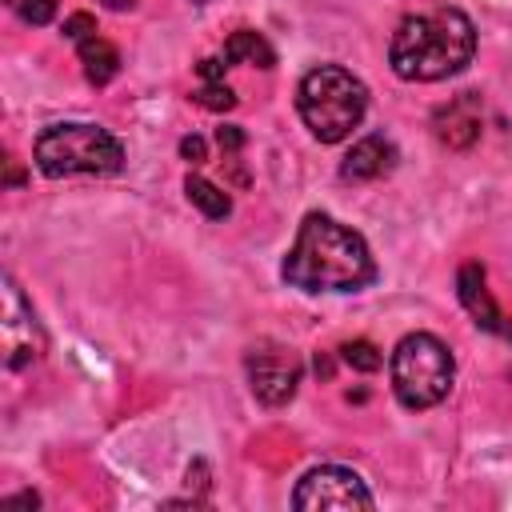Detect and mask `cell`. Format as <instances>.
<instances>
[{
    "label": "cell",
    "instance_id": "obj_4",
    "mask_svg": "<svg viewBox=\"0 0 512 512\" xmlns=\"http://www.w3.org/2000/svg\"><path fill=\"white\" fill-rule=\"evenodd\" d=\"M36 168L48 180L60 176H112L124 168V144L100 124H52L36 136Z\"/></svg>",
    "mask_w": 512,
    "mask_h": 512
},
{
    "label": "cell",
    "instance_id": "obj_14",
    "mask_svg": "<svg viewBox=\"0 0 512 512\" xmlns=\"http://www.w3.org/2000/svg\"><path fill=\"white\" fill-rule=\"evenodd\" d=\"M184 192H188L192 208H200L208 220H224V216L232 212L228 192H220V188H216L212 180H204V176H188V180H184Z\"/></svg>",
    "mask_w": 512,
    "mask_h": 512
},
{
    "label": "cell",
    "instance_id": "obj_11",
    "mask_svg": "<svg viewBox=\"0 0 512 512\" xmlns=\"http://www.w3.org/2000/svg\"><path fill=\"white\" fill-rule=\"evenodd\" d=\"M436 136H440L448 148H468V144L480 136V112H476L472 92H464L460 100H452L448 108H440V116H436Z\"/></svg>",
    "mask_w": 512,
    "mask_h": 512
},
{
    "label": "cell",
    "instance_id": "obj_15",
    "mask_svg": "<svg viewBox=\"0 0 512 512\" xmlns=\"http://www.w3.org/2000/svg\"><path fill=\"white\" fill-rule=\"evenodd\" d=\"M340 360H344L352 372H376V368L384 364L380 348L368 344V340H352V344H344V348H340Z\"/></svg>",
    "mask_w": 512,
    "mask_h": 512
},
{
    "label": "cell",
    "instance_id": "obj_2",
    "mask_svg": "<svg viewBox=\"0 0 512 512\" xmlns=\"http://www.w3.org/2000/svg\"><path fill=\"white\" fill-rule=\"evenodd\" d=\"M476 52V28L460 8H432L404 16L388 44V64L400 80L432 84L464 72Z\"/></svg>",
    "mask_w": 512,
    "mask_h": 512
},
{
    "label": "cell",
    "instance_id": "obj_1",
    "mask_svg": "<svg viewBox=\"0 0 512 512\" xmlns=\"http://www.w3.org/2000/svg\"><path fill=\"white\" fill-rule=\"evenodd\" d=\"M280 276L300 292H360L376 280V260L360 232L328 212H308L280 264Z\"/></svg>",
    "mask_w": 512,
    "mask_h": 512
},
{
    "label": "cell",
    "instance_id": "obj_20",
    "mask_svg": "<svg viewBox=\"0 0 512 512\" xmlns=\"http://www.w3.org/2000/svg\"><path fill=\"white\" fill-rule=\"evenodd\" d=\"M224 56H208V60H200V76H204V84H220L224 80Z\"/></svg>",
    "mask_w": 512,
    "mask_h": 512
},
{
    "label": "cell",
    "instance_id": "obj_16",
    "mask_svg": "<svg viewBox=\"0 0 512 512\" xmlns=\"http://www.w3.org/2000/svg\"><path fill=\"white\" fill-rule=\"evenodd\" d=\"M192 100H196L200 108H208V112H228V108L236 104V96H232V88H228V84H204Z\"/></svg>",
    "mask_w": 512,
    "mask_h": 512
},
{
    "label": "cell",
    "instance_id": "obj_22",
    "mask_svg": "<svg viewBox=\"0 0 512 512\" xmlns=\"http://www.w3.org/2000/svg\"><path fill=\"white\" fill-rule=\"evenodd\" d=\"M104 4H108V8H116V12H124V8H132L136 0H104Z\"/></svg>",
    "mask_w": 512,
    "mask_h": 512
},
{
    "label": "cell",
    "instance_id": "obj_10",
    "mask_svg": "<svg viewBox=\"0 0 512 512\" xmlns=\"http://www.w3.org/2000/svg\"><path fill=\"white\" fill-rule=\"evenodd\" d=\"M456 292H460V304L468 308V316H472L484 332H500V336H504V324H500L504 316H500L496 300H492L488 288H484V268H480V264H464V268H460Z\"/></svg>",
    "mask_w": 512,
    "mask_h": 512
},
{
    "label": "cell",
    "instance_id": "obj_8",
    "mask_svg": "<svg viewBox=\"0 0 512 512\" xmlns=\"http://www.w3.org/2000/svg\"><path fill=\"white\" fill-rule=\"evenodd\" d=\"M304 376V364L288 352V348H260L248 356V380L260 404L280 408L296 396V384Z\"/></svg>",
    "mask_w": 512,
    "mask_h": 512
},
{
    "label": "cell",
    "instance_id": "obj_17",
    "mask_svg": "<svg viewBox=\"0 0 512 512\" xmlns=\"http://www.w3.org/2000/svg\"><path fill=\"white\" fill-rule=\"evenodd\" d=\"M16 12L24 24H48L56 16V0H16Z\"/></svg>",
    "mask_w": 512,
    "mask_h": 512
},
{
    "label": "cell",
    "instance_id": "obj_13",
    "mask_svg": "<svg viewBox=\"0 0 512 512\" xmlns=\"http://www.w3.org/2000/svg\"><path fill=\"white\" fill-rule=\"evenodd\" d=\"M80 64H84L88 84L104 88V84H108V80L120 72V52H116L108 40L92 36V40H84V44H80Z\"/></svg>",
    "mask_w": 512,
    "mask_h": 512
},
{
    "label": "cell",
    "instance_id": "obj_9",
    "mask_svg": "<svg viewBox=\"0 0 512 512\" xmlns=\"http://www.w3.org/2000/svg\"><path fill=\"white\" fill-rule=\"evenodd\" d=\"M396 168V144L388 136H364L352 144V152L340 160V180L348 184H364V180H380Z\"/></svg>",
    "mask_w": 512,
    "mask_h": 512
},
{
    "label": "cell",
    "instance_id": "obj_24",
    "mask_svg": "<svg viewBox=\"0 0 512 512\" xmlns=\"http://www.w3.org/2000/svg\"><path fill=\"white\" fill-rule=\"evenodd\" d=\"M508 340H512V332H508Z\"/></svg>",
    "mask_w": 512,
    "mask_h": 512
},
{
    "label": "cell",
    "instance_id": "obj_7",
    "mask_svg": "<svg viewBox=\"0 0 512 512\" xmlns=\"http://www.w3.org/2000/svg\"><path fill=\"white\" fill-rule=\"evenodd\" d=\"M0 340H4V364L12 372L32 368L44 356V332L32 316V308L24 304L20 288L12 276H4V312H0Z\"/></svg>",
    "mask_w": 512,
    "mask_h": 512
},
{
    "label": "cell",
    "instance_id": "obj_23",
    "mask_svg": "<svg viewBox=\"0 0 512 512\" xmlns=\"http://www.w3.org/2000/svg\"><path fill=\"white\" fill-rule=\"evenodd\" d=\"M192 4H208V0H192Z\"/></svg>",
    "mask_w": 512,
    "mask_h": 512
},
{
    "label": "cell",
    "instance_id": "obj_3",
    "mask_svg": "<svg viewBox=\"0 0 512 512\" xmlns=\"http://www.w3.org/2000/svg\"><path fill=\"white\" fill-rule=\"evenodd\" d=\"M296 108L320 144H340L368 112V88L340 64L312 68L296 88Z\"/></svg>",
    "mask_w": 512,
    "mask_h": 512
},
{
    "label": "cell",
    "instance_id": "obj_6",
    "mask_svg": "<svg viewBox=\"0 0 512 512\" xmlns=\"http://www.w3.org/2000/svg\"><path fill=\"white\" fill-rule=\"evenodd\" d=\"M292 504L300 512H320V508H372V492L352 468L340 464H320L304 472V480L292 492Z\"/></svg>",
    "mask_w": 512,
    "mask_h": 512
},
{
    "label": "cell",
    "instance_id": "obj_21",
    "mask_svg": "<svg viewBox=\"0 0 512 512\" xmlns=\"http://www.w3.org/2000/svg\"><path fill=\"white\" fill-rule=\"evenodd\" d=\"M204 152H208V148H204V140H200V136H184V140H180V156H184V160L200 164V160H204Z\"/></svg>",
    "mask_w": 512,
    "mask_h": 512
},
{
    "label": "cell",
    "instance_id": "obj_12",
    "mask_svg": "<svg viewBox=\"0 0 512 512\" xmlns=\"http://www.w3.org/2000/svg\"><path fill=\"white\" fill-rule=\"evenodd\" d=\"M224 64H256V68H272L276 64V52L272 44L252 32V28H236L228 40H224Z\"/></svg>",
    "mask_w": 512,
    "mask_h": 512
},
{
    "label": "cell",
    "instance_id": "obj_19",
    "mask_svg": "<svg viewBox=\"0 0 512 512\" xmlns=\"http://www.w3.org/2000/svg\"><path fill=\"white\" fill-rule=\"evenodd\" d=\"M216 144H220L224 152H240V148H244V132H240L236 124H224V128H216Z\"/></svg>",
    "mask_w": 512,
    "mask_h": 512
},
{
    "label": "cell",
    "instance_id": "obj_18",
    "mask_svg": "<svg viewBox=\"0 0 512 512\" xmlns=\"http://www.w3.org/2000/svg\"><path fill=\"white\" fill-rule=\"evenodd\" d=\"M68 40H76V44H84V40H92L96 36V20L88 16V12H72L68 20H64V28H60Z\"/></svg>",
    "mask_w": 512,
    "mask_h": 512
},
{
    "label": "cell",
    "instance_id": "obj_5",
    "mask_svg": "<svg viewBox=\"0 0 512 512\" xmlns=\"http://www.w3.org/2000/svg\"><path fill=\"white\" fill-rule=\"evenodd\" d=\"M456 360L432 332H408L392 352V392L404 408H432L448 396Z\"/></svg>",
    "mask_w": 512,
    "mask_h": 512
}]
</instances>
